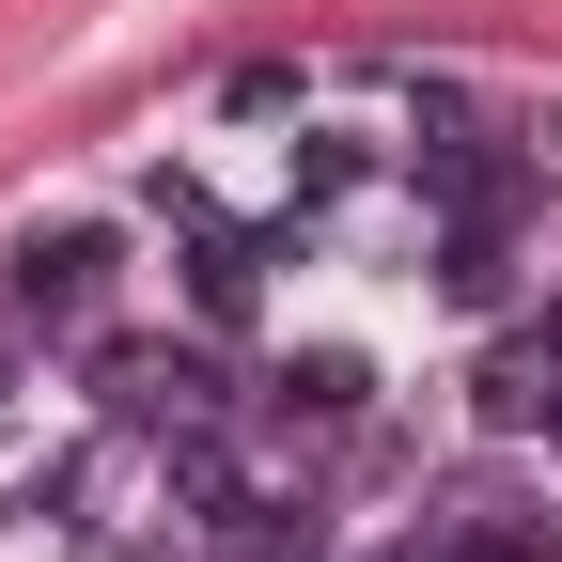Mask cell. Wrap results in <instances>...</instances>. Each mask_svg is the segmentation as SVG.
<instances>
[{"label":"cell","mask_w":562,"mask_h":562,"mask_svg":"<svg viewBox=\"0 0 562 562\" xmlns=\"http://www.w3.org/2000/svg\"><path fill=\"white\" fill-rule=\"evenodd\" d=\"M360 406H375V360H344V344L266 375V422H297V438H360Z\"/></svg>","instance_id":"5"},{"label":"cell","mask_w":562,"mask_h":562,"mask_svg":"<svg viewBox=\"0 0 562 562\" xmlns=\"http://www.w3.org/2000/svg\"><path fill=\"white\" fill-rule=\"evenodd\" d=\"M391 157H375V140H344V125H297V235L313 220H344V203H360Z\"/></svg>","instance_id":"6"},{"label":"cell","mask_w":562,"mask_h":562,"mask_svg":"<svg viewBox=\"0 0 562 562\" xmlns=\"http://www.w3.org/2000/svg\"><path fill=\"white\" fill-rule=\"evenodd\" d=\"M531 157H547V172H562V125H547V140H531Z\"/></svg>","instance_id":"9"},{"label":"cell","mask_w":562,"mask_h":562,"mask_svg":"<svg viewBox=\"0 0 562 562\" xmlns=\"http://www.w3.org/2000/svg\"><path fill=\"white\" fill-rule=\"evenodd\" d=\"M469 406H484V438H562V328H501L469 360Z\"/></svg>","instance_id":"4"},{"label":"cell","mask_w":562,"mask_h":562,"mask_svg":"<svg viewBox=\"0 0 562 562\" xmlns=\"http://www.w3.org/2000/svg\"><path fill=\"white\" fill-rule=\"evenodd\" d=\"M375 562H453V547H438V531H406V547H375Z\"/></svg>","instance_id":"8"},{"label":"cell","mask_w":562,"mask_h":562,"mask_svg":"<svg viewBox=\"0 0 562 562\" xmlns=\"http://www.w3.org/2000/svg\"><path fill=\"white\" fill-rule=\"evenodd\" d=\"M547 328H562V297H547Z\"/></svg>","instance_id":"10"},{"label":"cell","mask_w":562,"mask_h":562,"mask_svg":"<svg viewBox=\"0 0 562 562\" xmlns=\"http://www.w3.org/2000/svg\"><path fill=\"white\" fill-rule=\"evenodd\" d=\"M94 406L125 422V438H220V422H235V375H220V344L110 328V344H94Z\"/></svg>","instance_id":"2"},{"label":"cell","mask_w":562,"mask_h":562,"mask_svg":"<svg viewBox=\"0 0 562 562\" xmlns=\"http://www.w3.org/2000/svg\"><path fill=\"white\" fill-rule=\"evenodd\" d=\"M0 313H16L32 344H110V313H125V235H110V220L16 235V250H0Z\"/></svg>","instance_id":"1"},{"label":"cell","mask_w":562,"mask_h":562,"mask_svg":"<svg viewBox=\"0 0 562 562\" xmlns=\"http://www.w3.org/2000/svg\"><path fill=\"white\" fill-rule=\"evenodd\" d=\"M47 438V344H0V453Z\"/></svg>","instance_id":"7"},{"label":"cell","mask_w":562,"mask_h":562,"mask_svg":"<svg viewBox=\"0 0 562 562\" xmlns=\"http://www.w3.org/2000/svg\"><path fill=\"white\" fill-rule=\"evenodd\" d=\"M157 235L188 250L203 328H250V313H266V235H250V220H235V203L203 188V172H172V157H157Z\"/></svg>","instance_id":"3"}]
</instances>
